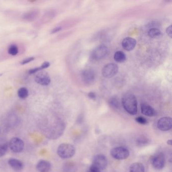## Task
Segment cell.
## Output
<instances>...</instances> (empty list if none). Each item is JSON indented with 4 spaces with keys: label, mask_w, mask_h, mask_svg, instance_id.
I'll list each match as a JSON object with an SVG mask.
<instances>
[{
    "label": "cell",
    "mask_w": 172,
    "mask_h": 172,
    "mask_svg": "<svg viewBox=\"0 0 172 172\" xmlns=\"http://www.w3.org/2000/svg\"><path fill=\"white\" fill-rule=\"evenodd\" d=\"M122 104L126 112L131 115L137 113V101L136 98L131 93H126L122 98Z\"/></svg>",
    "instance_id": "1"
},
{
    "label": "cell",
    "mask_w": 172,
    "mask_h": 172,
    "mask_svg": "<svg viewBox=\"0 0 172 172\" xmlns=\"http://www.w3.org/2000/svg\"><path fill=\"white\" fill-rule=\"evenodd\" d=\"M76 150L73 145L69 143H62L57 150V153L61 158L68 159L72 158L75 154Z\"/></svg>",
    "instance_id": "2"
},
{
    "label": "cell",
    "mask_w": 172,
    "mask_h": 172,
    "mask_svg": "<svg viewBox=\"0 0 172 172\" xmlns=\"http://www.w3.org/2000/svg\"><path fill=\"white\" fill-rule=\"evenodd\" d=\"M65 129V124L62 121H57L48 129L47 136L51 139H57L62 136Z\"/></svg>",
    "instance_id": "3"
},
{
    "label": "cell",
    "mask_w": 172,
    "mask_h": 172,
    "mask_svg": "<svg viewBox=\"0 0 172 172\" xmlns=\"http://www.w3.org/2000/svg\"><path fill=\"white\" fill-rule=\"evenodd\" d=\"M111 155L116 160H123L127 159L130 155V152L128 149L124 146L113 148L111 150Z\"/></svg>",
    "instance_id": "4"
},
{
    "label": "cell",
    "mask_w": 172,
    "mask_h": 172,
    "mask_svg": "<svg viewBox=\"0 0 172 172\" xmlns=\"http://www.w3.org/2000/svg\"><path fill=\"white\" fill-rule=\"evenodd\" d=\"M108 49L105 45H101L96 47L91 53V57L94 60H100L107 55Z\"/></svg>",
    "instance_id": "5"
},
{
    "label": "cell",
    "mask_w": 172,
    "mask_h": 172,
    "mask_svg": "<svg viewBox=\"0 0 172 172\" xmlns=\"http://www.w3.org/2000/svg\"><path fill=\"white\" fill-rule=\"evenodd\" d=\"M118 66L115 63L106 65L102 69V75L106 78H111L117 74L118 72Z\"/></svg>",
    "instance_id": "6"
},
{
    "label": "cell",
    "mask_w": 172,
    "mask_h": 172,
    "mask_svg": "<svg viewBox=\"0 0 172 172\" xmlns=\"http://www.w3.org/2000/svg\"><path fill=\"white\" fill-rule=\"evenodd\" d=\"M107 165L108 160L106 157L103 155H97L93 158L92 165H91L101 171L105 169Z\"/></svg>",
    "instance_id": "7"
},
{
    "label": "cell",
    "mask_w": 172,
    "mask_h": 172,
    "mask_svg": "<svg viewBox=\"0 0 172 172\" xmlns=\"http://www.w3.org/2000/svg\"><path fill=\"white\" fill-rule=\"evenodd\" d=\"M8 145L11 151L15 153H19L23 151L24 147V143L20 138L14 137L11 139Z\"/></svg>",
    "instance_id": "8"
},
{
    "label": "cell",
    "mask_w": 172,
    "mask_h": 172,
    "mask_svg": "<svg viewBox=\"0 0 172 172\" xmlns=\"http://www.w3.org/2000/svg\"><path fill=\"white\" fill-rule=\"evenodd\" d=\"M151 163L154 168L161 170L164 168L165 164V159L162 152H159L152 156Z\"/></svg>",
    "instance_id": "9"
},
{
    "label": "cell",
    "mask_w": 172,
    "mask_h": 172,
    "mask_svg": "<svg viewBox=\"0 0 172 172\" xmlns=\"http://www.w3.org/2000/svg\"><path fill=\"white\" fill-rule=\"evenodd\" d=\"M34 80L37 84L42 86H49L51 82L49 74L45 71H41V72L38 73L35 77Z\"/></svg>",
    "instance_id": "10"
},
{
    "label": "cell",
    "mask_w": 172,
    "mask_h": 172,
    "mask_svg": "<svg viewBox=\"0 0 172 172\" xmlns=\"http://www.w3.org/2000/svg\"><path fill=\"white\" fill-rule=\"evenodd\" d=\"M55 16V12L53 10L47 11L40 20L34 24V27L36 28L40 27L42 25L49 22Z\"/></svg>",
    "instance_id": "11"
},
{
    "label": "cell",
    "mask_w": 172,
    "mask_h": 172,
    "mask_svg": "<svg viewBox=\"0 0 172 172\" xmlns=\"http://www.w3.org/2000/svg\"><path fill=\"white\" fill-rule=\"evenodd\" d=\"M81 76L83 81L86 84H92L96 78L95 72L90 69L83 70L81 73Z\"/></svg>",
    "instance_id": "12"
},
{
    "label": "cell",
    "mask_w": 172,
    "mask_h": 172,
    "mask_svg": "<svg viewBox=\"0 0 172 172\" xmlns=\"http://www.w3.org/2000/svg\"><path fill=\"white\" fill-rule=\"evenodd\" d=\"M158 127L160 130L163 131L171 130L172 127V118L169 117L160 118L158 121Z\"/></svg>",
    "instance_id": "13"
},
{
    "label": "cell",
    "mask_w": 172,
    "mask_h": 172,
    "mask_svg": "<svg viewBox=\"0 0 172 172\" xmlns=\"http://www.w3.org/2000/svg\"><path fill=\"white\" fill-rule=\"evenodd\" d=\"M40 14V11L37 9H34L24 13L22 16V19L26 22H31L37 20Z\"/></svg>",
    "instance_id": "14"
},
{
    "label": "cell",
    "mask_w": 172,
    "mask_h": 172,
    "mask_svg": "<svg viewBox=\"0 0 172 172\" xmlns=\"http://www.w3.org/2000/svg\"><path fill=\"white\" fill-rule=\"evenodd\" d=\"M136 41L134 38L127 37L124 38L122 42V46L123 49L127 51H131L135 47Z\"/></svg>",
    "instance_id": "15"
},
{
    "label": "cell",
    "mask_w": 172,
    "mask_h": 172,
    "mask_svg": "<svg viewBox=\"0 0 172 172\" xmlns=\"http://www.w3.org/2000/svg\"><path fill=\"white\" fill-rule=\"evenodd\" d=\"M51 168V164L47 160H40L37 165V169L39 172H50Z\"/></svg>",
    "instance_id": "16"
},
{
    "label": "cell",
    "mask_w": 172,
    "mask_h": 172,
    "mask_svg": "<svg viewBox=\"0 0 172 172\" xmlns=\"http://www.w3.org/2000/svg\"><path fill=\"white\" fill-rule=\"evenodd\" d=\"M141 110L142 114L146 116L153 117L156 115L155 110L147 104L143 103L141 105Z\"/></svg>",
    "instance_id": "17"
},
{
    "label": "cell",
    "mask_w": 172,
    "mask_h": 172,
    "mask_svg": "<svg viewBox=\"0 0 172 172\" xmlns=\"http://www.w3.org/2000/svg\"><path fill=\"white\" fill-rule=\"evenodd\" d=\"M8 164L15 171H20L23 168L22 162L14 158H11L8 160Z\"/></svg>",
    "instance_id": "18"
},
{
    "label": "cell",
    "mask_w": 172,
    "mask_h": 172,
    "mask_svg": "<svg viewBox=\"0 0 172 172\" xmlns=\"http://www.w3.org/2000/svg\"><path fill=\"white\" fill-rule=\"evenodd\" d=\"M77 166L73 162H67L63 165L62 170L64 172H76L77 171Z\"/></svg>",
    "instance_id": "19"
},
{
    "label": "cell",
    "mask_w": 172,
    "mask_h": 172,
    "mask_svg": "<svg viewBox=\"0 0 172 172\" xmlns=\"http://www.w3.org/2000/svg\"><path fill=\"white\" fill-rule=\"evenodd\" d=\"M19 52V47L16 43L11 44L7 48V53L11 56H16L18 55Z\"/></svg>",
    "instance_id": "20"
},
{
    "label": "cell",
    "mask_w": 172,
    "mask_h": 172,
    "mask_svg": "<svg viewBox=\"0 0 172 172\" xmlns=\"http://www.w3.org/2000/svg\"><path fill=\"white\" fill-rule=\"evenodd\" d=\"M144 165L140 163H133L130 165L129 172H145Z\"/></svg>",
    "instance_id": "21"
},
{
    "label": "cell",
    "mask_w": 172,
    "mask_h": 172,
    "mask_svg": "<svg viewBox=\"0 0 172 172\" xmlns=\"http://www.w3.org/2000/svg\"><path fill=\"white\" fill-rule=\"evenodd\" d=\"M50 63L49 62H45L42 63V65L40 67H36L34 68L31 69L28 71L29 74H33L36 73L40 71H42V70L47 68L50 67Z\"/></svg>",
    "instance_id": "22"
},
{
    "label": "cell",
    "mask_w": 172,
    "mask_h": 172,
    "mask_svg": "<svg viewBox=\"0 0 172 172\" xmlns=\"http://www.w3.org/2000/svg\"><path fill=\"white\" fill-rule=\"evenodd\" d=\"M114 58L116 62L118 63H123L126 59V55L123 52L119 51L115 53Z\"/></svg>",
    "instance_id": "23"
},
{
    "label": "cell",
    "mask_w": 172,
    "mask_h": 172,
    "mask_svg": "<svg viewBox=\"0 0 172 172\" xmlns=\"http://www.w3.org/2000/svg\"><path fill=\"white\" fill-rule=\"evenodd\" d=\"M17 93H18V96L19 98L22 99V100L27 99L29 95L28 91L26 87H22L19 88L18 91Z\"/></svg>",
    "instance_id": "24"
},
{
    "label": "cell",
    "mask_w": 172,
    "mask_h": 172,
    "mask_svg": "<svg viewBox=\"0 0 172 172\" xmlns=\"http://www.w3.org/2000/svg\"><path fill=\"white\" fill-rule=\"evenodd\" d=\"M8 146L9 145L7 142L0 140V158L5 155L8 150Z\"/></svg>",
    "instance_id": "25"
},
{
    "label": "cell",
    "mask_w": 172,
    "mask_h": 172,
    "mask_svg": "<svg viewBox=\"0 0 172 172\" xmlns=\"http://www.w3.org/2000/svg\"><path fill=\"white\" fill-rule=\"evenodd\" d=\"M148 34H149V36L151 38H155L160 37L161 34H162V32L158 28H151L149 30Z\"/></svg>",
    "instance_id": "26"
},
{
    "label": "cell",
    "mask_w": 172,
    "mask_h": 172,
    "mask_svg": "<svg viewBox=\"0 0 172 172\" xmlns=\"http://www.w3.org/2000/svg\"><path fill=\"white\" fill-rule=\"evenodd\" d=\"M150 142V139L145 136L139 137L136 140V144L139 146L146 145Z\"/></svg>",
    "instance_id": "27"
},
{
    "label": "cell",
    "mask_w": 172,
    "mask_h": 172,
    "mask_svg": "<svg viewBox=\"0 0 172 172\" xmlns=\"http://www.w3.org/2000/svg\"><path fill=\"white\" fill-rule=\"evenodd\" d=\"M110 105L115 108V109H118L120 107V103L119 100L117 98L115 97H111L109 101Z\"/></svg>",
    "instance_id": "28"
},
{
    "label": "cell",
    "mask_w": 172,
    "mask_h": 172,
    "mask_svg": "<svg viewBox=\"0 0 172 172\" xmlns=\"http://www.w3.org/2000/svg\"><path fill=\"white\" fill-rule=\"evenodd\" d=\"M135 121L138 124H140L141 125H145L147 123V120L144 117H141V116H139V117L136 118Z\"/></svg>",
    "instance_id": "29"
},
{
    "label": "cell",
    "mask_w": 172,
    "mask_h": 172,
    "mask_svg": "<svg viewBox=\"0 0 172 172\" xmlns=\"http://www.w3.org/2000/svg\"><path fill=\"white\" fill-rule=\"evenodd\" d=\"M35 59V58L34 57H30L29 58H26L25 59L23 60L21 62H20V64L22 65H24L27 64L28 63H30V62L33 61Z\"/></svg>",
    "instance_id": "30"
},
{
    "label": "cell",
    "mask_w": 172,
    "mask_h": 172,
    "mask_svg": "<svg viewBox=\"0 0 172 172\" xmlns=\"http://www.w3.org/2000/svg\"><path fill=\"white\" fill-rule=\"evenodd\" d=\"M62 27L61 26L56 27L52 30L51 32V34H54V33L58 32H59L60 31L62 30Z\"/></svg>",
    "instance_id": "31"
},
{
    "label": "cell",
    "mask_w": 172,
    "mask_h": 172,
    "mask_svg": "<svg viewBox=\"0 0 172 172\" xmlns=\"http://www.w3.org/2000/svg\"><path fill=\"white\" fill-rule=\"evenodd\" d=\"M166 32H167V34L170 37H172V26L170 25L169 27H167V29H166Z\"/></svg>",
    "instance_id": "32"
},
{
    "label": "cell",
    "mask_w": 172,
    "mask_h": 172,
    "mask_svg": "<svg viewBox=\"0 0 172 172\" xmlns=\"http://www.w3.org/2000/svg\"><path fill=\"white\" fill-rule=\"evenodd\" d=\"M88 96L91 100H95L96 98V95L95 94V92H90L88 94Z\"/></svg>",
    "instance_id": "33"
},
{
    "label": "cell",
    "mask_w": 172,
    "mask_h": 172,
    "mask_svg": "<svg viewBox=\"0 0 172 172\" xmlns=\"http://www.w3.org/2000/svg\"><path fill=\"white\" fill-rule=\"evenodd\" d=\"M167 144L170 145H172V139H170L169 140L167 141Z\"/></svg>",
    "instance_id": "34"
},
{
    "label": "cell",
    "mask_w": 172,
    "mask_h": 172,
    "mask_svg": "<svg viewBox=\"0 0 172 172\" xmlns=\"http://www.w3.org/2000/svg\"></svg>",
    "instance_id": "35"
}]
</instances>
